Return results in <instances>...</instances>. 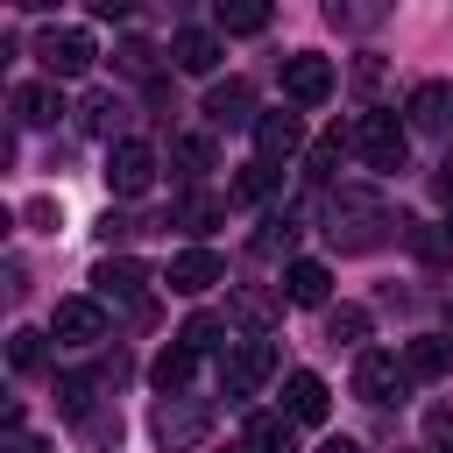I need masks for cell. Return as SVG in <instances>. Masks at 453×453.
<instances>
[{
  "mask_svg": "<svg viewBox=\"0 0 453 453\" xmlns=\"http://www.w3.org/2000/svg\"><path fill=\"white\" fill-rule=\"evenodd\" d=\"M120 71H134V78H149V71H156V50H149L142 35H127V42H120Z\"/></svg>",
  "mask_w": 453,
  "mask_h": 453,
  "instance_id": "35",
  "label": "cell"
},
{
  "mask_svg": "<svg viewBox=\"0 0 453 453\" xmlns=\"http://www.w3.org/2000/svg\"><path fill=\"white\" fill-rule=\"evenodd\" d=\"M78 439H85L92 453H113V446H120V411H85V418H78Z\"/></svg>",
  "mask_w": 453,
  "mask_h": 453,
  "instance_id": "27",
  "label": "cell"
},
{
  "mask_svg": "<svg viewBox=\"0 0 453 453\" xmlns=\"http://www.w3.org/2000/svg\"><path fill=\"white\" fill-rule=\"evenodd\" d=\"M7 453H50V446H42V439H14Z\"/></svg>",
  "mask_w": 453,
  "mask_h": 453,
  "instance_id": "40",
  "label": "cell"
},
{
  "mask_svg": "<svg viewBox=\"0 0 453 453\" xmlns=\"http://www.w3.org/2000/svg\"><path fill=\"white\" fill-rule=\"evenodd\" d=\"M403 113H411V127H418V134H453V85H446V78L411 85Z\"/></svg>",
  "mask_w": 453,
  "mask_h": 453,
  "instance_id": "10",
  "label": "cell"
},
{
  "mask_svg": "<svg viewBox=\"0 0 453 453\" xmlns=\"http://www.w3.org/2000/svg\"><path fill=\"white\" fill-rule=\"evenodd\" d=\"M7 361H14V375H35L42 361H50V347H42V333H7Z\"/></svg>",
  "mask_w": 453,
  "mask_h": 453,
  "instance_id": "29",
  "label": "cell"
},
{
  "mask_svg": "<svg viewBox=\"0 0 453 453\" xmlns=\"http://www.w3.org/2000/svg\"><path fill=\"white\" fill-rule=\"evenodd\" d=\"M283 99H290V106H326V99H333V64L311 57V50L283 57Z\"/></svg>",
  "mask_w": 453,
  "mask_h": 453,
  "instance_id": "9",
  "label": "cell"
},
{
  "mask_svg": "<svg viewBox=\"0 0 453 453\" xmlns=\"http://www.w3.org/2000/svg\"><path fill=\"white\" fill-rule=\"evenodd\" d=\"M57 411L78 425V418L92 411V375H57Z\"/></svg>",
  "mask_w": 453,
  "mask_h": 453,
  "instance_id": "31",
  "label": "cell"
},
{
  "mask_svg": "<svg viewBox=\"0 0 453 453\" xmlns=\"http://www.w3.org/2000/svg\"><path fill=\"white\" fill-rule=\"evenodd\" d=\"M347 142H354V156H361L368 170H403V156H411V127H403L396 113H382V106L354 113Z\"/></svg>",
  "mask_w": 453,
  "mask_h": 453,
  "instance_id": "2",
  "label": "cell"
},
{
  "mask_svg": "<svg viewBox=\"0 0 453 453\" xmlns=\"http://www.w3.org/2000/svg\"><path fill=\"white\" fill-rule=\"evenodd\" d=\"M156 184V149L149 142H113L106 149V191L113 198H142Z\"/></svg>",
  "mask_w": 453,
  "mask_h": 453,
  "instance_id": "6",
  "label": "cell"
},
{
  "mask_svg": "<svg viewBox=\"0 0 453 453\" xmlns=\"http://www.w3.org/2000/svg\"><path fill=\"white\" fill-rule=\"evenodd\" d=\"M283 297H290V304H326V297H333V269H326V262H304V255L283 262Z\"/></svg>",
  "mask_w": 453,
  "mask_h": 453,
  "instance_id": "16",
  "label": "cell"
},
{
  "mask_svg": "<svg viewBox=\"0 0 453 453\" xmlns=\"http://www.w3.org/2000/svg\"><path fill=\"white\" fill-rule=\"evenodd\" d=\"M50 340H57V347H99V340H106V304H99V297H57Z\"/></svg>",
  "mask_w": 453,
  "mask_h": 453,
  "instance_id": "5",
  "label": "cell"
},
{
  "mask_svg": "<svg viewBox=\"0 0 453 453\" xmlns=\"http://www.w3.org/2000/svg\"><path fill=\"white\" fill-rule=\"evenodd\" d=\"M170 156H177V163H184V170L198 177V170H212V134H184V142H177Z\"/></svg>",
  "mask_w": 453,
  "mask_h": 453,
  "instance_id": "34",
  "label": "cell"
},
{
  "mask_svg": "<svg viewBox=\"0 0 453 453\" xmlns=\"http://www.w3.org/2000/svg\"><path fill=\"white\" fill-rule=\"evenodd\" d=\"M403 368H411V382L453 375V340H411V347H403Z\"/></svg>",
  "mask_w": 453,
  "mask_h": 453,
  "instance_id": "20",
  "label": "cell"
},
{
  "mask_svg": "<svg viewBox=\"0 0 453 453\" xmlns=\"http://www.w3.org/2000/svg\"><path fill=\"white\" fill-rule=\"evenodd\" d=\"M290 241H297V226L276 212V219H262V234H255V255H262V262H276V255H290Z\"/></svg>",
  "mask_w": 453,
  "mask_h": 453,
  "instance_id": "33",
  "label": "cell"
},
{
  "mask_svg": "<svg viewBox=\"0 0 453 453\" xmlns=\"http://www.w3.org/2000/svg\"><path fill=\"white\" fill-rule=\"evenodd\" d=\"M14 7H28V14H35V7H57V0H14Z\"/></svg>",
  "mask_w": 453,
  "mask_h": 453,
  "instance_id": "42",
  "label": "cell"
},
{
  "mask_svg": "<svg viewBox=\"0 0 453 453\" xmlns=\"http://www.w3.org/2000/svg\"><path fill=\"white\" fill-rule=\"evenodd\" d=\"M212 14H219L226 35H255V28H269V0H212Z\"/></svg>",
  "mask_w": 453,
  "mask_h": 453,
  "instance_id": "24",
  "label": "cell"
},
{
  "mask_svg": "<svg viewBox=\"0 0 453 453\" xmlns=\"http://www.w3.org/2000/svg\"><path fill=\"white\" fill-rule=\"evenodd\" d=\"M319 453H361V446H354V439H326Z\"/></svg>",
  "mask_w": 453,
  "mask_h": 453,
  "instance_id": "41",
  "label": "cell"
},
{
  "mask_svg": "<svg viewBox=\"0 0 453 453\" xmlns=\"http://www.w3.org/2000/svg\"><path fill=\"white\" fill-rule=\"evenodd\" d=\"M340 149H354V142H347L340 127H326V134H319V142L304 149V170H311V177H333V163H340Z\"/></svg>",
  "mask_w": 453,
  "mask_h": 453,
  "instance_id": "30",
  "label": "cell"
},
{
  "mask_svg": "<svg viewBox=\"0 0 453 453\" xmlns=\"http://www.w3.org/2000/svg\"><path fill=\"white\" fill-rule=\"evenodd\" d=\"M170 219H177V226H184V234H212V226H219V219H226V198H212V191H184V198H177V212H170Z\"/></svg>",
  "mask_w": 453,
  "mask_h": 453,
  "instance_id": "21",
  "label": "cell"
},
{
  "mask_svg": "<svg viewBox=\"0 0 453 453\" xmlns=\"http://www.w3.org/2000/svg\"><path fill=\"white\" fill-rule=\"evenodd\" d=\"M191 368H198V354H191V347H163L149 375H156V389H163V396H177V389L191 382Z\"/></svg>",
  "mask_w": 453,
  "mask_h": 453,
  "instance_id": "26",
  "label": "cell"
},
{
  "mask_svg": "<svg viewBox=\"0 0 453 453\" xmlns=\"http://www.w3.org/2000/svg\"><path fill=\"white\" fill-rule=\"evenodd\" d=\"M234 311H241L248 326H269V319H276V304H269L262 290H241V297H234Z\"/></svg>",
  "mask_w": 453,
  "mask_h": 453,
  "instance_id": "36",
  "label": "cell"
},
{
  "mask_svg": "<svg viewBox=\"0 0 453 453\" xmlns=\"http://www.w3.org/2000/svg\"><path fill=\"white\" fill-rule=\"evenodd\" d=\"M177 347H191V354H212V347H234V333H226V319H212V311H191V319H184V333H177Z\"/></svg>",
  "mask_w": 453,
  "mask_h": 453,
  "instance_id": "23",
  "label": "cell"
},
{
  "mask_svg": "<svg viewBox=\"0 0 453 453\" xmlns=\"http://www.w3.org/2000/svg\"><path fill=\"white\" fill-rule=\"evenodd\" d=\"M326 411H333V389H326V375H311V368L283 375V418H297V425H319Z\"/></svg>",
  "mask_w": 453,
  "mask_h": 453,
  "instance_id": "12",
  "label": "cell"
},
{
  "mask_svg": "<svg viewBox=\"0 0 453 453\" xmlns=\"http://www.w3.org/2000/svg\"><path fill=\"white\" fill-rule=\"evenodd\" d=\"M276 184H283V170H276V163H262V156H255V163H248V170H241V177H234V184H226V198H234V205H262V198H269V191H276Z\"/></svg>",
  "mask_w": 453,
  "mask_h": 453,
  "instance_id": "22",
  "label": "cell"
},
{
  "mask_svg": "<svg viewBox=\"0 0 453 453\" xmlns=\"http://www.w3.org/2000/svg\"><path fill=\"white\" fill-rule=\"evenodd\" d=\"M326 340H333V347H354V340H368V311H361V304H340V311H326Z\"/></svg>",
  "mask_w": 453,
  "mask_h": 453,
  "instance_id": "28",
  "label": "cell"
},
{
  "mask_svg": "<svg viewBox=\"0 0 453 453\" xmlns=\"http://www.w3.org/2000/svg\"><path fill=\"white\" fill-rule=\"evenodd\" d=\"M170 290H184V297H198V290H212V283H226V262L212 255V248H184V255H170V276H163Z\"/></svg>",
  "mask_w": 453,
  "mask_h": 453,
  "instance_id": "11",
  "label": "cell"
},
{
  "mask_svg": "<svg viewBox=\"0 0 453 453\" xmlns=\"http://www.w3.org/2000/svg\"><path fill=\"white\" fill-rule=\"evenodd\" d=\"M403 389H411V368H403L396 354L368 347V354L354 361V396H361V403H396Z\"/></svg>",
  "mask_w": 453,
  "mask_h": 453,
  "instance_id": "7",
  "label": "cell"
},
{
  "mask_svg": "<svg viewBox=\"0 0 453 453\" xmlns=\"http://www.w3.org/2000/svg\"><path fill=\"white\" fill-rule=\"evenodd\" d=\"M35 57H42V71H50V78H85L99 50H92V35H85V28H50V35L35 42Z\"/></svg>",
  "mask_w": 453,
  "mask_h": 453,
  "instance_id": "8",
  "label": "cell"
},
{
  "mask_svg": "<svg viewBox=\"0 0 453 453\" xmlns=\"http://www.w3.org/2000/svg\"><path fill=\"white\" fill-rule=\"evenodd\" d=\"M432 191H439V198H446V205H453V156H446V163H439V177H432Z\"/></svg>",
  "mask_w": 453,
  "mask_h": 453,
  "instance_id": "39",
  "label": "cell"
},
{
  "mask_svg": "<svg viewBox=\"0 0 453 453\" xmlns=\"http://www.w3.org/2000/svg\"><path fill=\"white\" fill-rule=\"evenodd\" d=\"M205 120H212V127H255L262 113H255V92H248V78H226V85H212V92H205Z\"/></svg>",
  "mask_w": 453,
  "mask_h": 453,
  "instance_id": "13",
  "label": "cell"
},
{
  "mask_svg": "<svg viewBox=\"0 0 453 453\" xmlns=\"http://www.w3.org/2000/svg\"><path fill=\"white\" fill-rule=\"evenodd\" d=\"M92 283H99V297H120V304H142V290H149V269L142 262H99L92 269Z\"/></svg>",
  "mask_w": 453,
  "mask_h": 453,
  "instance_id": "18",
  "label": "cell"
},
{
  "mask_svg": "<svg viewBox=\"0 0 453 453\" xmlns=\"http://www.w3.org/2000/svg\"><path fill=\"white\" fill-rule=\"evenodd\" d=\"M241 453H297V418L283 411H255L241 432Z\"/></svg>",
  "mask_w": 453,
  "mask_h": 453,
  "instance_id": "14",
  "label": "cell"
},
{
  "mask_svg": "<svg viewBox=\"0 0 453 453\" xmlns=\"http://www.w3.org/2000/svg\"><path fill=\"white\" fill-rule=\"evenodd\" d=\"M382 14H389V0H326V21H333V28H347V35L375 28Z\"/></svg>",
  "mask_w": 453,
  "mask_h": 453,
  "instance_id": "25",
  "label": "cell"
},
{
  "mask_svg": "<svg viewBox=\"0 0 453 453\" xmlns=\"http://www.w3.org/2000/svg\"><path fill=\"white\" fill-rule=\"evenodd\" d=\"M85 7H92V14H99V21H127V14H134V7H142V0H85Z\"/></svg>",
  "mask_w": 453,
  "mask_h": 453,
  "instance_id": "38",
  "label": "cell"
},
{
  "mask_svg": "<svg viewBox=\"0 0 453 453\" xmlns=\"http://www.w3.org/2000/svg\"><path fill=\"white\" fill-rule=\"evenodd\" d=\"M389 226H403V219H396L375 191H340V198H333V226H326V234H333V248H375Z\"/></svg>",
  "mask_w": 453,
  "mask_h": 453,
  "instance_id": "1",
  "label": "cell"
},
{
  "mask_svg": "<svg viewBox=\"0 0 453 453\" xmlns=\"http://www.w3.org/2000/svg\"><path fill=\"white\" fill-rule=\"evenodd\" d=\"M149 425H156V439H163L170 453H184V446H198V439L212 432V403L177 389V396H163V403H156V418H149Z\"/></svg>",
  "mask_w": 453,
  "mask_h": 453,
  "instance_id": "4",
  "label": "cell"
},
{
  "mask_svg": "<svg viewBox=\"0 0 453 453\" xmlns=\"http://www.w3.org/2000/svg\"><path fill=\"white\" fill-rule=\"evenodd\" d=\"M14 113H21L28 127H57V113H64V99H57V78H35V85H21V92H14Z\"/></svg>",
  "mask_w": 453,
  "mask_h": 453,
  "instance_id": "19",
  "label": "cell"
},
{
  "mask_svg": "<svg viewBox=\"0 0 453 453\" xmlns=\"http://www.w3.org/2000/svg\"><path fill=\"white\" fill-rule=\"evenodd\" d=\"M21 219H28V226H35V234H57V226H64V219H57V205H50V198H35V205H28V212H21Z\"/></svg>",
  "mask_w": 453,
  "mask_h": 453,
  "instance_id": "37",
  "label": "cell"
},
{
  "mask_svg": "<svg viewBox=\"0 0 453 453\" xmlns=\"http://www.w3.org/2000/svg\"><path fill=\"white\" fill-rule=\"evenodd\" d=\"M78 120H85V134H113V120H120V99H113V92H92V99L78 106Z\"/></svg>",
  "mask_w": 453,
  "mask_h": 453,
  "instance_id": "32",
  "label": "cell"
},
{
  "mask_svg": "<svg viewBox=\"0 0 453 453\" xmlns=\"http://www.w3.org/2000/svg\"><path fill=\"white\" fill-rule=\"evenodd\" d=\"M276 375V340H241V347H226V361H219V396L226 403H241V396H255L262 382Z\"/></svg>",
  "mask_w": 453,
  "mask_h": 453,
  "instance_id": "3",
  "label": "cell"
},
{
  "mask_svg": "<svg viewBox=\"0 0 453 453\" xmlns=\"http://www.w3.org/2000/svg\"><path fill=\"white\" fill-rule=\"evenodd\" d=\"M446 333H453V297H446Z\"/></svg>",
  "mask_w": 453,
  "mask_h": 453,
  "instance_id": "43",
  "label": "cell"
},
{
  "mask_svg": "<svg viewBox=\"0 0 453 453\" xmlns=\"http://www.w3.org/2000/svg\"><path fill=\"white\" fill-rule=\"evenodd\" d=\"M255 149H262V163H283V156H297L304 149V127H297V113H262L255 120Z\"/></svg>",
  "mask_w": 453,
  "mask_h": 453,
  "instance_id": "15",
  "label": "cell"
},
{
  "mask_svg": "<svg viewBox=\"0 0 453 453\" xmlns=\"http://www.w3.org/2000/svg\"><path fill=\"white\" fill-rule=\"evenodd\" d=\"M170 57H177V71L212 78V71H219V35H212V28H184V35L170 42Z\"/></svg>",
  "mask_w": 453,
  "mask_h": 453,
  "instance_id": "17",
  "label": "cell"
}]
</instances>
